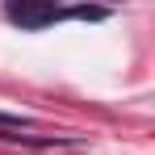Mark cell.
I'll return each mask as SVG.
<instances>
[{"instance_id":"obj_1","label":"cell","mask_w":155,"mask_h":155,"mask_svg":"<svg viewBox=\"0 0 155 155\" xmlns=\"http://www.w3.org/2000/svg\"><path fill=\"white\" fill-rule=\"evenodd\" d=\"M63 17V8H54V4H8V21H17V25H29V29H38V25H51V21H59Z\"/></svg>"}]
</instances>
